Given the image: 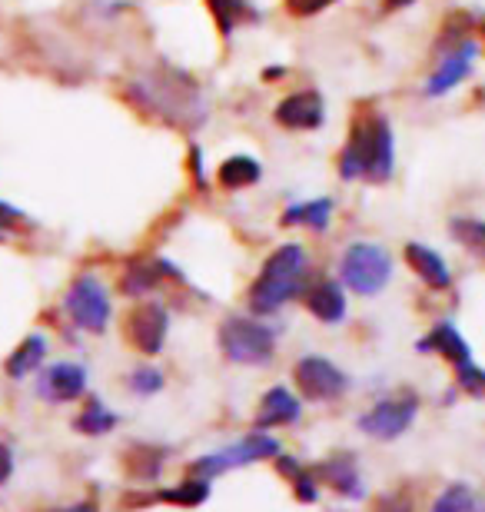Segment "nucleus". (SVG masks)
Masks as SVG:
<instances>
[{
  "label": "nucleus",
  "instance_id": "nucleus-1",
  "mask_svg": "<svg viewBox=\"0 0 485 512\" xmlns=\"http://www.w3.org/2000/svg\"><path fill=\"white\" fill-rule=\"evenodd\" d=\"M392 163H396V153H392V130L386 117L369 114L356 120L343 157H339V177H366L369 183H386L392 177Z\"/></svg>",
  "mask_w": 485,
  "mask_h": 512
},
{
  "label": "nucleus",
  "instance_id": "nucleus-2",
  "mask_svg": "<svg viewBox=\"0 0 485 512\" xmlns=\"http://www.w3.org/2000/svg\"><path fill=\"white\" fill-rule=\"evenodd\" d=\"M306 280V253L299 243H283L270 260H266L263 273L256 276L250 286V310L260 316L276 313Z\"/></svg>",
  "mask_w": 485,
  "mask_h": 512
},
{
  "label": "nucleus",
  "instance_id": "nucleus-3",
  "mask_svg": "<svg viewBox=\"0 0 485 512\" xmlns=\"http://www.w3.org/2000/svg\"><path fill=\"white\" fill-rule=\"evenodd\" d=\"M339 276L353 293L359 296H376L386 290L392 276V260L383 247L376 243H353L343 260H339Z\"/></svg>",
  "mask_w": 485,
  "mask_h": 512
},
{
  "label": "nucleus",
  "instance_id": "nucleus-4",
  "mask_svg": "<svg viewBox=\"0 0 485 512\" xmlns=\"http://www.w3.org/2000/svg\"><path fill=\"white\" fill-rule=\"evenodd\" d=\"M220 346H223L226 360L243 363V366H266L276 353V336L270 326L233 316V320L223 323Z\"/></svg>",
  "mask_w": 485,
  "mask_h": 512
},
{
  "label": "nucleus",
  "instance_id": "nucleus-5",
  "mask_svg": "<svg viewBox=\"0 0 485 512\" xmlns=\"http://www.w3.org/2000/svg\"><path fill=\"white\" fill-rule=\"evenodd\" d=\"M64 310L70 313V320H74L80 330L103 333L110 323V296L97 276H77L64 300Z\"/></svg>",
  "mask_w": 485,
  "mask_h": 512
},
{
  "label": "nucleus",
  "instance_id": "nucleus-6",
  "mask_svg": "<svg viewBox=\"0 0 485 512\" xmlns=\"http://www.w3.org/2000/svg\"><path fill=\"white\" fill-rule=\"evenodd\" d=\"M280 453V443H276L273 436H266V433H253V436H246L243 443H236V446H226L223 453H213V456H203V459H196V473L200 476H220L226 473V469H236V466H250L256 463V459H270Z\"/></svg>",
  "mask_w": 485,
  "mask_h": 512
},
{
  "label": "nucleus",
  "instance_id": "nucleus-7",
  "mask_svg": "<svg viewBox=\"0 0 485 512\" xmlns=\"http://www.w3.org/2000/svg\"><path fill=\"white\" fill-rule=\"evenodd\" d=\"M293 376H296V386L303 389V396L309 399H339L349 386L346 373L329 360H323V356H306V360H299Z\"/></svg>",
  "mask_w": 485,
  "mask_h": 512
},
{
  "label": "nucleus",
  "instance_id": "nucleus-8",
  "mask_svg": "<svg viewBox=\"0 0 485 512\" xmlns=\"http://www.w3.org/2000/svg\"><path fill=\"white\" fill-rule=\"evenodd\" d=\"M412 419H416V399L396 396V399H383V403H376L369 409V413L359 419V429L376 439H396L412 426Z\"/></svg>",
  "mask_w": 485,
  "mask_h": 512
},
{
  "label": "nucleus",
  "instance_id": "nucleus-9",
  "mask_svg": "<svg viewBox=\"0 0 485 512\" xmlns=\"http://www.w3.org/2000/svg\"><path fill=\"white\" fill-rule=\"evenodd\" d=\"M127 333H130V343L137 346L140 353L157 356L163 350V340H167V310H163L160 303H140L137 310L130 313Z\"/></svg>",
  "mask_w": 485,
  "mask_h": 512
},
{
  "label": "nucleus",
  "instance_id": "nucleus-10",
  "mask_svg": "<svg viewBox=\"0 0 485 512\" xmlns=\"http://www.w3.org/2000/svg\"><path fill=\"white\" fill-rule=\"evenodd\" d=\"M276 120L290 130H316L326 120V104L316 90H299L276 107Z\"/></svg>",
  "mask_w": 485,
  "mask_h": 512
},
{
  "label": "nucleus",
  "instance_id": "nucleus-11",
  "mask_svg": "<svg viewBox=\"0 0 485 512\" xmlns=\"http://www.w3.org/2000/svg\"><path fill=\"white\" fill-rule=\"evenodd\" d=\"M40 396L50 403H64V399H77L87 389V370L77 363H57L37 380Z\"/></svg>",
  "mask_w": 485,
  "mask_h": 512
},
{
  "label": "nucleus",
  "instance_id": "nucleus-12",
  "mask_svg": "<svg viewBox=\"0 0 485 512\" xmlns=\"http://www.w3.org/2000/svg\"><path fill=\"white\" fill-rule=\"evenodd\" d=\"M472 57H476V44H459L456 50H449L446 60H442L436 70V77L426 84V94L442 97V94H449L452 87H459L462 80L472 74Z\"/></svg>",
  "mask_w": 485,
  "mask_h": 512
},
{
  "label": "nucleus",
  "instance_id": "nucleus-13",
  "mask_svg": "<svg viewBox=\"0 0 485 512\" xmlns=\"http://www.w3.org/2000/svg\"><path fill=\"white\" fill-rule=\"evenodd\" d=\"M419 350L422 353H442L452 366H466L472 363V350L469 343L462 340L459 330L452 323H436L432 326V333H426L419 340Z\"/></svg>",
  "mask_w": 485,
  "mask_h": 512
},
{
  "label": "nucleus",
  "instance_id": "nucleus-14",
  "mask_svg": "<svg viewBox=\"0 0 485 512\" xmlns=\"http://www.w3.org/2000/svg\"><path fill=\"white\" fill-rule=\"evenodd\" d=\"M406 263L419 273L422 283L432 286V290H446V286L452 283V273H449L446 260H442L436 250L422 247V243H409V247H406Z\"/></svg>",
  "mask_w": 485,
  "mask_h": 512
},
{
  "label": "nucleus",
  "instance_id": "nucleus-15",
  "mask_svg": "<svg viewBox=\"0 0 485 512\" xmlns=\"http://www.w3.org/2000/svg\"><path fill=\"white\" fill-rule=\"evenodd\" d=\"M299 419V403L290 389L276 386L270 393L263 396V409L256 416V429H273V426H286V423H296Z\"/></svg>",
  "mask_w": 485,
  "mask_h": 512
},
{
  "label": "nucleus",
  "instance_id": "nucleus-16",
  "mask_svg": "<svg viewBox=\"0 0 485 512\" xmlns=\"http://www.w3.org/2000/svg\"><path fill=\"white\" fill-rule=\"evenodd\" d=\"M306 306H309V313L323 323H339L346 316V296L336 283H329V280L316 283L313 290L306 293Z\"/></svg>",
  "mask_w": 485,
  "mask_h": 512
},
{
  "label": "nucleus",
  "instance_id": "nucleus-17",
  "mask_svg": "<svg viewBox=\"0 0 485 512\" xmlns=\"http://www.w3.org/2000/svg\"><path fill=\"white\" fill-rule=\"evenodd\" d=\"M319 479H323L326 486H333L336 493H343V496H353L359 499L363 496V479H359L356 473V463L353 459H346V456H339V459H329V463H323L316 469Z\"/></svg>",
  "mask_w": 485,
  "mask_h": 512
},
{
  "label": "nucleus",
  "instance_id": "nucleus-18",
  "mask_svg": "<svg viewBox=\"0 0 485 512\" xmlns=\"http://www.w3.org/2000/svg\"><path fill=\"white\" fill-rule=\"evenodd\" d=\"M329 213H333V200H309V203H296L283 213L286 227H313V230H326Z\"/></svg>",
  "mask_w": 485,
  "mask_h": 512
},
{
  "label": "nucleus",
  "instance_id": "nucleus-19",
  "mask_svg": "<svg viewBox=\"0 0 485 512\" xmlns=\"http://www.w3.org/2000/svg\"><path fill=\"white\" fill-rule=\"evenodd\" d=\"M44 353H47V343H44V336H27L24 343L17 346V353L7 360V373L14 376V380H20V376H27L30 370H37L40 360H44Z\"/></svg>",
  "mask_w": 485,
  "mask_h": 512
},
{
  "label": "nucleus",
  "instance_id": "nucleus-20",
  "mask_svg": "<svg viewBox=\"0 0 485 512\" xmlns=\"http://www.w3.org/2000/svg\"><path fill=\"white\" fill-rule=\"evenodd\" d=\"M220 183L226 190H240V187H250V183L260 180V163H256L253 157H230L220 167Z\"/></svg>",
  "mask_w": 485,
  "mask_h": 512
},
{
  "label": "nucleus",
  "instance_id": "nucleus-21",
  "mask_svg": "<svg viewBox=\"0 0 485 512\" xmlns=\"http://www.w3.org/2000/svg\"><path fill=\"white\" fill-rule=\"evenodd\" d=\"M210 7H213L216 24L223 30V37H230L240 20H256V10H250L246 0H210Z\"/></svg>",
  "mask_w": 485,
  "mask_h": 512
},
{
  "label": "nucleus",
  "instance_id": "nucleus-22",
  "mask_svg": "<svg viewBox=\"0 0 485 512\" xmlns=\"http://www.w3.org/2000/svg\"><path fill=\"white\" fill-rule=\"evenodd\" d=\"M449 233L456 237L469 253H476L485 260V220H472V217H456L449 223Z\"/></svg>",
  "mask_w": 485,
  "mask_h": 512
},
{
  "label": "nucleus",
  "instance_id": "nucleus-23",
  "mask_svg": "<svg viewBox=\"0 0 485 512\" xmlns=\"http://www.w3.org/2000/svg\"><path fill=\"white\" fill-rule=\"evenodd\" d=\"M74 426L80 429V433H87V436H103V433H110V429L117 426V416H113L110 409H103L100 403H90L84 413L74 419Z\"/></svg>",
  "mask_w": 485,
  "mask_h": 512
},
{
  "label": "nucleus",
  "instance_id": "nucleus-24",
  "mask_svg": "<svg viewBox=\"0 0 485 512\" xmlns=\"http://www.w3.org/2000/svg\"><path fill=\"white\" fill-rule=\"evenodd\" d=\"M167 266L163 263H150V266H133V270L123 276V293L130 296H143L147 290H153V286L160 283V276Z\"/></svg>",
  "mask_w": 485,
  "mask_h": 512
},
{
  "label": "nucleus",
  "instance_id": "nucleus-25",
  "mask_svg": "<svg viewBox=\"0 0 485 512\" xmlns=\"http://www.w3.org/2000/svg\"><path fill=\"white\" fill-rule=\"evenodd\" d=\"M476 506H479V499L469 493V486H449V493L436 499L439 512H449V509L466 512V509H476Z\"/></svg>",
  "mask_w": 485,
  "mask_h": 512
},
{
  "label": "nucleus",
  "instance_id": "nucleus-26",
  "mask_svg": "<svg viewBox=\"0 0 485 512\" xmlns=\"http://www.w3.org/2000/svg\"><path fill=\"white\" fill-rule=\"evenodd\" d=\"M206 496H210V486H206L203 479L183 483L180 489H173V493H160V499H170V503H190V506L206 503Z\"/></svg>",
  "mask_w": 485,
  "mask_h": 512
},
{
  "label": "nucleus",
  "instance_id": "nucleus-27",
  "mask_svg": "<svg viewBox=\"0 0 485 512\" xmlns=\"http://www.w3.org/2000/svg\"><path fill=\"white\" fill-rule=\"evenodd\" d=\"M459 373V386L466 389L472 396H485V370H479L476 363H466V366H456Z\"/></svg>",
  "mask_w": 485,
  "mask_h": 512
},
{
  "label": "nucleus",
  "instance_id": "nucleus-28",
  "mask_svg": "<svg viewBox=\"0 0 485 512\" xmlns=\"http://www.w3.org/2000/svg\"><path fill=\"white\" fill-rule=\"evenodd\" d=\"M130 389H133V393H140V396L160 393V389H163V373H157V370H137V373L130 376Z\"/></svg>",
  "mask_w": 485,
  "mask_h": 512
},
{
  "label": "nucleus",
  "instance_id": "nucleus-29",
  "mask_svg": "<svg viewBox=\"0 0 485 512\" xmlns=\"http://www.w3.org/2000/svg\"><path fill=\"white\" fill-rule=\"evenodd\" d=\"M333 0H286V7H290V14H299V17H309V14H319L323 7H329Z\"/></svg>",
  "mask_w": 485,
  "mask_h": 512
},
{
  "label": "nucleus",
  "instance_id": "nucleus-30",
  "mask_svg": "<svg viewBox=\"0 0 485 512\" xmlns=\"http://www.w3.org/2000/svg\"><path fill=\"white\" fill-rule=\"evenodd\" d=\"M10 473H14V453H10L4 443H0V486L7 483Z\"/></svg>",
  "mask_w": 485,
  "mask_h": 512
},
{
  "label": "nucleus",
  "instance_id": "nucleus-31",
  "mask_svg": "<svg viewBox=\"0 0 485 512\" xmlns=\"http://www.w3.org/2000/svg\"><path fill=\"white\" fill-rule=\"evenodd\" d=\"M409 4H412V0H386L389 10H399V7H409Z\"/></svg>",
  "mask_w": 485,
  "mask_h": 512
},
{
  "label": "nucleus",
  "instance_id": "nucleus-32",
  "mask_svg": "<svg viewBox=\"0 0 485 512\" xmlns=\"http://www.w3.org/2000/svg\"><path fill=\"white\" fill-rule=\"evenodd\" d=\"M150 90H153V94H160V97H163V90H160V84H157V87H150ZM170 107H173V100H170V90H167V110H170Z\"/></svg>",
  "mask_w": 485,
  "mask_h": 512
},
{
  "label": "nucleus",
  "instance_id": "nucleus-33",
  "mask_svg": "<svg viewBox=\"0 0 485 512\" xmlns=\"http://www.w3.org/2000/svg\"><path fill=\"white\" fill-rule=\"evenodd\" d=\"M482 30H485V27H482Z\"/></svg>",
  "mask_w": 485,
  "mask_h": 512
}]
</instances>
